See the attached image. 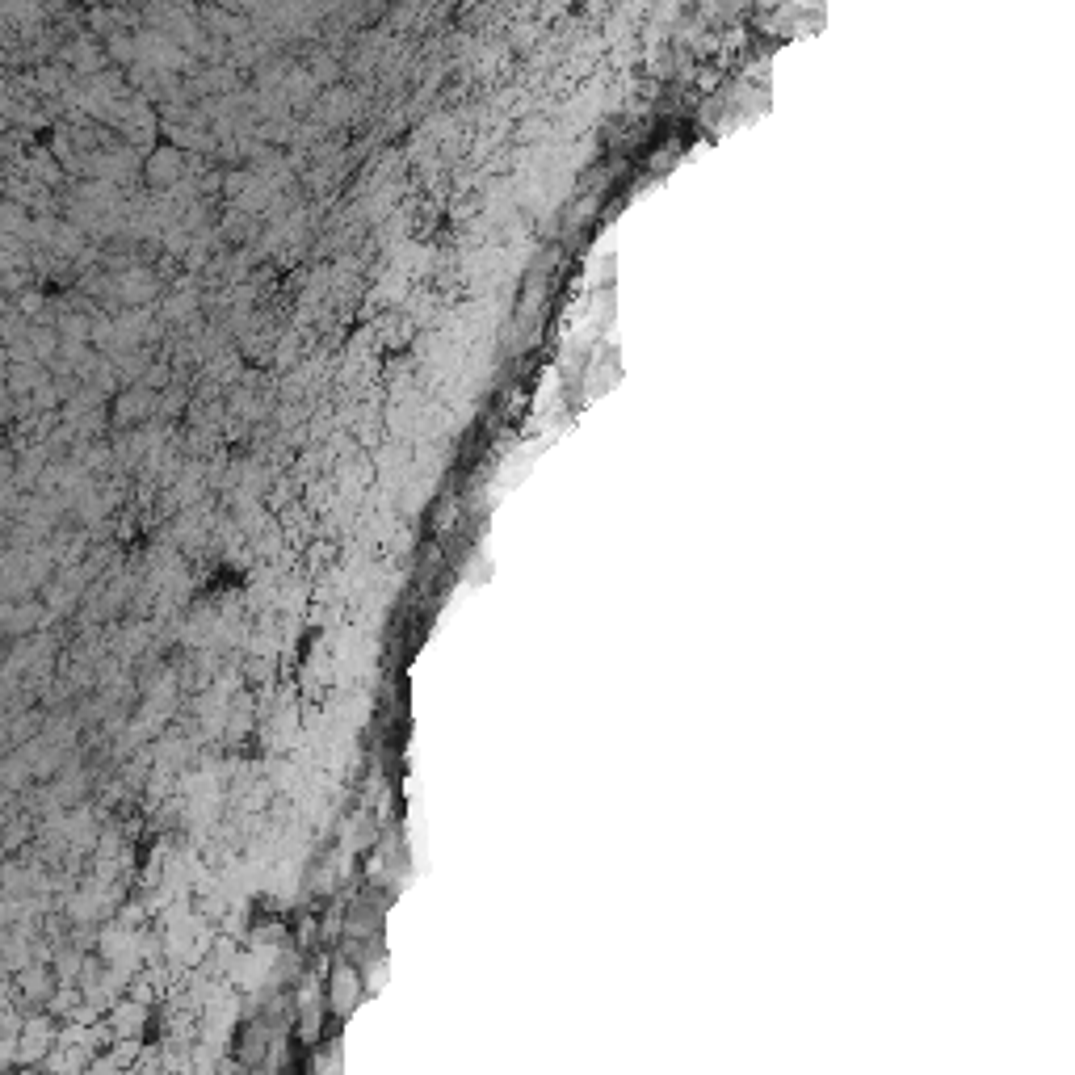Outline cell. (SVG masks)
<instances>
[{"mask_svg": "<svg viewBox=\"0 0 1075 1075\" xmlns=\"http://www.w3.org/2000/svg\"><path fill=\"white\" fill-rule=\"evenodd\" d=\"M353 1000H357V979H353V971H336V979H332V1004H336V1013H349Z\"/></svg>", "mask_w": 1075, "mask_h": 1075, "instance_id": "1", "label": "cell"}]
</instances>
